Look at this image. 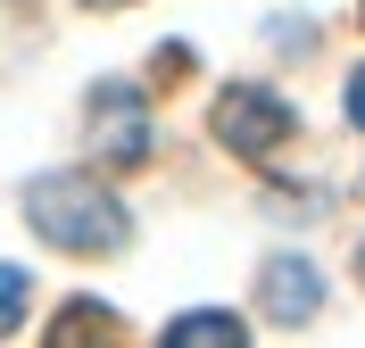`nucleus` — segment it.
<instances>
[{"label": "nucleus", "instance_id": "1", "mask_svg": "<svg viewBox=\"0 0 365 348\" xmlns=\"http://www.w3.org/2000/svg\"><path fill=\"white\" fill-rule=\"evenodd\" d=\"M25 224L67 257H108V249L133 241L125 199L108 183H91V174H42V183H25Z\"/></svg>", "mask_w": 365, "mask_h": 348}, {"label": "nucleus", "instance_id": "2", "mask_svg": "<svg viewBox=\"0 0 365 348\" xmlns=\"http://www.w3.org/2000/svg\"><path fill=\"white\" fill-rule=\"evenodd\" d=\"M207 125H216V141H225L232 158H274V149L291 141V108H282L266 83H225Z\"/></svg>", "mask_w": 365, "mask_h": 348}, {"label": "nucleus", "instance_id": "3", "mask_svg": "<svg viewBox=\"0 0 365 348\" xmlns=\"http://www.w3.org/2000/svg\"><path fill=\"white\" fill-rule=\"evenodd\" d=\"M91 149L108 166H141L150 158V108H141L133 83H100L91 92Z\"/></svg>", "mask_w": 365, "mask_h": 348}, {"label": "nucleus", "instance_id": "4", "mask_svg": "<svg viewBox=\"0 0 365 348\" xmlns=\"http://www.w3.org/2000/svg\"><path fill=\"white\" fill-rule=\"evenodd\" d=\"M257 307H266L274 324H307L324 307V274L307 265V257H274L266 274H257Z\"/></svg>", "mask_w": 365, "mask_h": 348}, {"label": "nucleus", "instance_id": "5", "mask_svg": "<svg viewBox=\"0 0 365 348\" xmlns=\"http://www.w3.org/2000/svg\"><path fill=\"white\" fill-rule=\"evenodd\" d=\"M241 340H250V324L232 307H191L166 324V348H241Z\"/></svg>", "mask_w": 365, "mask_h": 348}, {"label": "nucleus", "instance_id": "6", "mask_svg": "<svg viewBox=\"0 0 365 348\" xmlns=\"http://www.w3.org/2000/svg\"><path fill=\"white\" fill-rule=\"evenodd\" d=\"M91 332H116V315L100 299H75V307H58V324H50V340H91Z\"/></svg>", "mask_w": 365, "mask_h": 348}, {"label": "nucleus", "instance_id": "7", "mask_svg": "<svg viewBox=\"0 0 365 348\" xmlns=\"http://www.w3.org/2000/svg\"><path fill=\"white\" fill-rule=\"evenodd\" d=\"M25 307H34V274L25 265H0V332H17Z\"/></svg>", "mask_w": 365, "mask_h": 348}, {"label": "nucleus", "instance_id": "8", "mask_svg": "<svg viewBox=\"0 0 365 348\" xmlns=\"http://www.w3.org/2000/svg\"><path fill=\"white\" fill-rule=\"evenodd\" d=\"M349 125H357V133H365V67L349 75Z\"/></svg>", "mask_w": 365, "mask_h": 348}, {"label": "nucleus", "instance_id": "9", "mask_svg": "<svg viewBox=\"0 0 365 348\" xmlns=\"http://www.w3.org/2000/svg\"><path fill=\"white\" fill-rule=\"evenodd\" d=\"M357 274H365V249H357Z\"/></svg>", "mask_w": 365, "mask_h": 348}, {"label": "nucleus", "instance_id": "10", "mask_svg": "<svg viewBox=\"0 0 365 348\" xmlns=\"http://www.w3.org/2000/svg\"><path fill=\"white\" fill-rule=\"evenodd\" d=\"M91 9H108V0H91Z\"/></svg>", "mask_w": 365, "mask_h": 348}]
</instances>
